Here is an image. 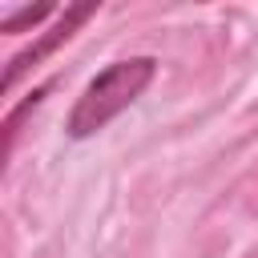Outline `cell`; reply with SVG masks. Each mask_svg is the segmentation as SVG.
<instances>
[{
  "mask_svg": "<svg viewBox=\"0 0 258 258\" xmlns=\"http://www.w3.org/2000/svg\"><path fill=\"white\" fill-rule=\"evenodd\" d=\"M157 73V60L153 56H129V60H117L109 64L105 73H97L89 81V89L81 93V101L73 105L69 113V137H93L97 129H105L117 113H125L153 81Z\"/></svg>",
  "mask_w": 258,
  "mask_h": 258,
  "instance_id": "obj_1",
  "label": "cell"
},
{
  "mask_svg": "<svg viewBox=\"0 0 258 258\" xmlns=\"http://www.w3.org/2000/svg\"><path fill=\"white\" fill-rule=\"evenodd\" d=\"M93 16H97V0L64 8V12H60V20H56V24H52V28H48V32L36 40V44L20 48V52L8 60V69H4V93H12V89H16V81H20L28 69H36L44 56H52V52H56V48H60V44H64V40H69V36L81 28V24H89Z\"/></svg>",
  "mask_w": 258,
  "mask_h": 258,
  "instance_id": "obj_2",
  "label": "cell"
},
{
  "mask_svg": "<svg viewBox=\"0 0 258 258\" xmlns=\"http://www.w3.org/2000/svg\"><path fill=\"white\" fill-rule=\"evenodd\" d=\"M44 16H52V4H28V8H20V12H12V16H4L0 20V28L4 32H24V28H36Z\"/></svg>",
  "mask_w": 258,
  "mask_h": 258,
  "instance_id": "obj_3",
  "label": "cell"
}]
</instances>
